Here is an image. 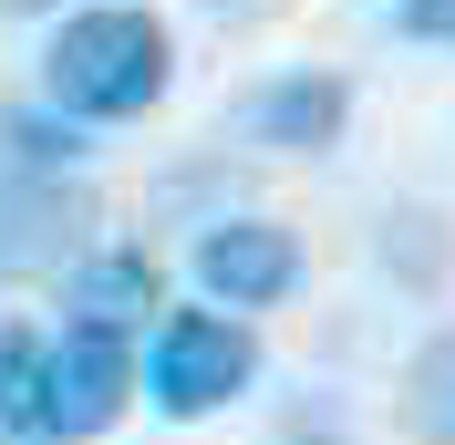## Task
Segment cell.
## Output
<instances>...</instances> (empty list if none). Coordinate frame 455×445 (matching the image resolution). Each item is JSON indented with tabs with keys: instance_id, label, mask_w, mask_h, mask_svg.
<instances>
[{
	"instance_id": "1",
	"label": "cell",
	"mask_w": 455,
	"mask_h": 445,
	"mask_svg": "<svg viewBox=\"0 0 455 445\" xmlns=\"http://www.w3.org/2000/svg\"><path fill=\"white\" fill-rule=\"evenodd\" d=\"M176 73V42L156 11L135 0H104V11H73L52 31V53H42V104H62L73 125H124L166 93Z\"/></svg>"
},
{
	"instance_id": "2",
	"label": "cell",
	"mask_w": 455,
	"mask_h": 445,
	"mask_svg": "<svg viewBox=\"0 0 455 445\" xmlns=\"http://www.w3.org/2000/svg\"><path fill=\"white\" fill-rule=\"evenodd\" d=\"M249 373H259V342H249V321L238 311H156V342H145V393H156V415H176V425H197V415H218L228 393H249Z\"/></svg>"
},
{
	"instance_id": "3",
	"label": "cell",
	"mask_w": 455,
	"mask_h": 445,
	"mask_svg": "<svg viewBox=\"0 0 455 445\" xmlns=\"http://www.w3.org/2000/svg\"><path fill=\"white\" fill-rule=\"evenodd\" d=\"M124 404H135V342L93 332V321H62V342H52V435L84 445V435H104Z\"/></svg>"
},
{
	"instance_id": "4",
	"label": "cell",
	"mask_w": 455,
	"mask_h": 445,
	"mask_svg": "<svg viewBox=\"0 0 455 445\" xmlns=\"http://www.w3.org/2000/svg\"><path fill=\"white\" fill-rule=\"evenodd\" d=\"M290 279H300V239L280 218H218L197 239V290L218 311H269L290 301Z\"/></svg>"
},
{
	"instance_id": "5",
	"label": "cell",
	"mask_w": 455,
	"mask_h": 445,
	"mask_svg": "<svg viewBox=\"0 0 455 445\" xmlns=\"http://www.w3.org/2000/svg\"><path fill=\"white\" fill-rule=\"evenodd\" d=\"M341 114H352V84H341V73H280V84L249 104V135L290 145V156H321V145L341 135Z\"/></svg>"
},
{
	"instance_id": "6",
	"label": "cell",
	"mask_w": 455,
	"mask_h": 445,
	"mask_svg": "<svg viewBox=\"0 0 455 445\" xmlns=\"http://www.w3.org/2000/svg\"><path fill=\"white\" fill-rule=\"evenodd\" d=\"M145 311H166V279H156V259H145V249H93L84 270H73V321L135 342Z\"/></svg>"
},
{
	"instance_id": "7",
	"label": "cell",
	"mask_w": 455,
	"mask_h": 445,
	"mask_svg": "<svg viewBox=\"0 0 455 445\" xmlns=\"http://www.w3.org/2000/svg\"><path fill=\"white\" fill-rule=\"evenodd\" d=\"M0 445H52V342L0 321Z\"/></svg>"
},
{
	"instance_id": "8",
	"label": "cell",
	"mask_w": 455,
	"mask_h": 445,
	"mask_svg": "<svg viewBox=\"0 0 455 445\" xmlns=\"http://www.w3.org/2000/svg\"><path fill=\"white\" fill-rule=\"evenodd\" d=\"M403 425L425 445H455V332H435L425 352H414V373H403Z\"/></svg>"
},
{
	"instance_id": "9",
	"label": "cell",
	"mask_w": 455,
	"mask_h": 445,
	"mask_svg": "<svg viewBox=\"0 0 455 445\" xmlns=\"http://www.w3.org/2000/svg\"><path fill=\"white\" fill-rule=\"evenodd\" d=\"M403 31L414 42H455V0H403Z\"/></svg>"
},
{
	"instance_id": "10",
	"label": "cell",
	"mask_w": 455,
	"mask_h": 445,
	"mask_svg": "<svg viewBox=\"0 0 455 445\" xmlns=\"http://www.w3.org/2000/svg\"><path fill=\"white\" fill-rule=\"evenodd\" d=\"M0 11H52V0H0Z\"/></svg>"
}]
</instances>
